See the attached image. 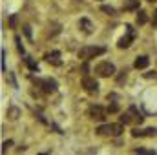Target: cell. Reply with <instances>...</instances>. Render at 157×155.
<instances>
[{
  "instance_id": "obj_25",
  "label": "cell",
  "mask_w": 157,
  "mask_h": 155,
  "mask_svg": "<svg viewBox=\"0 0 157 155\" xmlns=\"http://www.w3.org/2000/svg\"><path fill=\"white\" fill-rule=\"evenodd\" d=\"M11 144H13V141H6V142L2 144V146H4V148H2V152H6V150H7V148L11 146Z\"/></svg>"
},
{
  "instance_id": "obj_9",
  "label": "cell",
  "mask_w": 157,
  "mask_h": 155,
  "mask_svg": "<svg viewBox=\"0 0 157 155\" xmlns=\"http://www.w3.org/2000/svg\"><path fill=\"white\" fill-rule=\"evenodd\" d=\"M157 135V128H144V130H139V128H135V130H132V137H154Z\"/></svg>"
},
{
  "instance_id": "obj_26",
  "label": "cell",
  "mask_w": 157,
  "mask_h": 155,
  "mask_svg": "<svg viewBox=\"0 0 157 155\" xmlns=\"http://www.w3.org/2000/svg\"><path fill=\"white\" fill-rule=\"evenodd\" d=\"M154 26L157 28V11H155V15H154Z\"/></svg>"
},
{
  "instance_id": "obj_27",
  "label": "cell",
  "mask_w": 157,
  "mask_h": 155,
  "mask_svg": "<svg viewBox=\"0 0 157 155\" xmlns=\"http://www.w3.org/2000/svg\"><path fill=\"white\" fill-rule=\"evenodd\" d=\"M148 2H155V0H148Z\"/></svg>"
},
{
  "instance_id": "obj_22",
  "label": "cell",
  "mask_w": 157,
  "mask_h": 155,
  "mask_svg": "<svg viewBox=\"0 0 157 155\" xmlns=\"http://www.w3.org/2000/svg\"><path fill=\"white\" fill-rule=\"evenodd\" d=\"M22 29H24V35H26V37H28V39L31 40V28H29V26H24V28H22Z\"/></svg>"
},
{
  "instance_id": "obj_21",
  "label": "cell",
  "mask_w": 157,
  "mask_h": 155,
  "mask_svg": "<svg viewBox=\"0 0 157 155\" xmlns=\"http://www.w3.org/2000/svg\"><path fill=\"white\" fill-rule=\"evenodd\" d=\"M2 73H7L6 71V49H2Z\"/></svg>"
},
{
  "instance_id": "obj_13",
  "label": "cell",
  "mask_w": 157,
  "mask_h": 155,
  "mask_svg": "<svg viewBox=\"0 0 157 155\" xmlns=\"http://www.w3.org/2000/svg\"><path fill=\"white\" fill-rule=\"evenodd\" d=\"M139 4H141V0H126L122 4V9L124 11H137L139 9Z\"/></svg>"
},
{
  "instance_id": "obj_8",
  "label": "cell",
  "mask_w": 157,
  "mask_h": 155,
  "mask_svg": "<svg viewBox=\"0 0 157 155\" xmlns=\"http://www.w3.org/2000/svg\"><path fill=\"white\" fill-rule=\"evenodd\" d=\"M82 88H84L90 95H95V93L99 91V82H97L93 77L84 75V77H82Z\"/></svg>"
},
{
  "instance_id": "obj_2",
  "label": "cell",
  "mask_w": 157,
  "mask_h": 155,
  "mask_svg": "<svg viewBox=\"0 0 157 155\" xmlns=\"http://www.w3.org/2000/svg\"><path fill=\"white\" fill-rule=\"evenodd\" d=\"M104 53H106V47H102V46H86L78 51V59L90 60V59H95V57L104 55Z\"/></svg>"
},
{
  "instance_id": "obj_7",
  "label": "cell",
  "mask_w": 157,
  "mask_h": 155,
  "mask_svg": "<svg viewBox=\"0 0 157 155\" xmlns=\"http://www.w3.org/2000/svg\"><path fill=\"white\" fill-rule=\"evenodd\" d=\"M86 113H88L90 119H93V120H104V119H106V113H108V110H104V108L99 106V104H93V106L88 108Z\"/></svg>"
},
{
  "instance_id": "obj_4",
  "label": "cell",
  "mask_w": 157,
  "mask_h": 155,
  "mask_svg": "<svg viewBox=\"0 0 157 155\" xmlns=\"http://www.w3.org/2000/svg\"><path fill=\"white\" fill-rule=\"evenodd\" d=\"M33 84H37V88H40L44 93H55L59 84L55 78H31Z\"/></svg>"
},
{
  "instance_id": "obj_17",
  "label": "cell",
  "mask_w": 157,
  "mask_h": 155,
  "mask_svg": "<svg viewBox=\"0 0 157 155\" xmlns=\"http://www.w3.org/2000/svg\"><path fill=\"white\" fill-rule=\"evenodd\" d=\"M146 22H148V15H146L144 11H139V15H137V24L143 26V24H146Z\"/></svg>"
},
{
  "instance_id": "obj_19",
  "label": "cell",
  "mask_w": 157,
  "mask_h": 155,
  "mask_svg": "<svg viewBox=\"0 0 157 155\" xmlns=\"http://www.w3.org/2000/svg\"><path fill=\"white\" fill-rule=\"evenodd\" d=\"M15 44H17L18 53H20V55H26V49H24V46H22V42H20V37H15Z\"/></svg>"
},
{
  "instance_id": "obj_20",
  "label": "cell",
  "mask_w": 157,
  "mask_h": 155,
  "mask_svg": "<svg viewBox=\"0 0 157 155\" xmlns=\"http://www.w3.org/2000/svg\"><path fill=\"white\" fill-rule=\"evenodd\" d=\"M135 153H143V155H155V150H144V148H139V150H133Z\"/></svg>"
},
{
  "instance_id": "obj_5",
  "label": "cell",
  "mask_w": 157,
  "mask_h": 155,
  "mask_svg": "<svg viewBox=\"0 0 157 155\" xmlns=\"http://www.w3.org/2000/svg\"><path fill=\"white\" fill-rule=\"evenodd\" d=\"M95 73L99 77H112V75H115V66L112 62L104 60V62H101V64L95 66Z\"/></svg>"
},
{
  "instance_id": "obj_1",
  "label": "cell",
  "mask_w": 157,
  "mask_h": 155,
  "mask_svg": "<svg viewBox=\"0 0 157 155\" xmlns=\"http://www.w3.org/2000/svg\"><path fill=\"white\" fill-rule=\"evenodd\" d=\"M95 131L102 137H119L124 131V124L122 122H119V124H101Z\"/></svg>"
},
{
  "instance_id": "obj_24",
  "label": "cell",
  "mask_w": 157,
  "mask_h": 155,
  "mask_svg": "<svg viewBox=\"0 0 157 155\" xmlns=\"http://www.w3.org/2000/svg\"><path fill=\"white\" fill-rule=\"evenodd\" d=\"M108 112H110V113H115V112H119V106L117 104H112V106L108 108Z\"/></svg>"
},
{
  "instance_id": "obj_18",
  "label": "cell",
  "mask_w": 157,
  "mask_h": 155,
  "mask_svg": "<svg viewBox=\"0 0 157 155\" xmlns=\"http://www.w3.org/2000/svg\"><path fill=\"white\" fill-rule=\"evenodd\" d=\"M7 24H9V28H11V29H15V28L18 26V17H17V15H11Z\"/></svg>"
},
{
  "instance_id": "obj_10",
  "label": "cell",
  "mask_w": 157,
  "mask_h": 155,
  "mask_svg": "<svg viewBox=\"0 0 157 155\" xmlns=\"http://www.w3.org/2000/svg\"><path fill=\"white\" fill-rule=\"evenodd\" d=\"M44 59H46V62H49V64H53V66H60V64H62V60H60V51L46 53Z\"/></svg>"
},
{
  "instance_id": "obj_11",
  "label": "cell",
  "mask_w": 157,
  "mask_h": 155,
  "mask_svg": "<svg viewBox=\"0 0 157 155\" xmlns=\"http://www.w3.org/2000/svg\"><path fill=\"white\" fill-rule=\"evenodd\" d=\"M148 64H150V59H148L146 55H141V57L135 59L133 68H137V70H144V68H148Z\"/></svg>"
},
{
  "instance_id": "obj_16",
  "label": "cell",
  "mask_w": 157,
  "mask_h": 155,
  "mask_svg": "<svg viewBox=\"0 0 157 155\" xmlns=\"http://www.w3.org/2000/svg\"><path fill=\"white\" fill-rule=\"evenodd\" d=\"M101 11L102 13H106V15H110V17H115V7H112V6H101Z\"/></svg>"
},
{
  "instance_id": "obj_14",
  "label": "cell",
  "mask_w": 157,
  "mask_h": 155,
  "mask_svg": "<svg viewBox=\"0 0 157 155\" xmlns=\"http://www.w3.org/2000/svg\"><path fill=\"white\" fill-rule=\"evenodd\" d=\"M6 115H7V119H9V120H17V119L20 117V110H18L17 106H9Z\"/></svg>"
},
{
  "instance_id": "obj_6",
  "label": "cell",
  "mask_w": 157,
  "mask_h": 155,
  "mask_svg": "<svg viewBox=\"0 0 157 155\" xmlns=\"http://www.w3.org/2000/svg\"><path fill=\"white\" fill-rule=\"evenodd\" d=\"M135 40V29H133V26H126V35L122 37V39H119L117 46L121 47V49H124V47H130L132 46V42Z\"/></svg>"
},
{
  "instance_id": "obj_23",
  "label": "cell",
  "mask_w": 157,
  "mask_h": 155,
  "mask_svg": "<svg viewBox=\"0 0 157 155\" xmlns=\"http://www.w3.org/2000/svg\"><path fill=\"white\" fill-rule=\"evenodd\" d=\"M7 80H9V84H11L13 88H17V82H15V77H13L11 73H7Z\"/></svg>"
},
{
  "instance_id": "obj_15",
  "label": "cell",
  "mask_w": 157,
  "mask_h": 155,
  "mask_svg": "<svg viewBox=\"0 0 157 155\" xmlns=\"http://www.w3.org/2000/svg\"><path fill=\"white\" fill-rule=\"evenodd\" d=\"M24 62H26V66H28L31 71H37V70H39V64H37L31 57H26V59H24Z\"/></svg>"
},
{
  "instance_id": "obj_3",
  "label": "cell",
  "mask_w": 157,
  "mask_h": 155,
  "mask_svg": "<svg viewBox=\"0 0 157 155\" xmlns=\"http://www.w3.org/2000/svg\"><path fill=\"white\" fill-rule=\"evenodd\" d=\"M121 122L122 124H141L143 122V115L139 113V110L135 106H130L128 112H124L121 115Z\"/></svg>"
},
{
  "instance_id": "obj_12",
  "label": "cell",
  "mask_w": 157,
  "mask_h": 155,
  "mask_svg": "<svg viewBox=\"0 0 157 155\" xmlns=\"http://www.w3.org/2000/svg\"><path fill=\"white\" fill-rule=\"evenodd\" d=\"M78 26H80V29H82L86 35H91V33H93V24H91L88 18H80V24H78Z\"/></svg>"
}]
</instances>
